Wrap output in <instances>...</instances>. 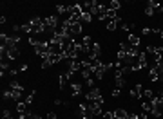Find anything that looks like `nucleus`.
Segmentation results:
<instances>
[{
	"instance_id": "obj_13",
	"label": "nucleus",
	"mask_w": 163,
	"mask_h": 119,
	"mask_svg": "<svg viewBox=\"0 0 163 119\" xmlns=\"http://www.w3.org/2000/svg\"><path fill=\"white\" fill-rule=\"evenodd\" d=\"M91 20H93V15H91V13H83V15H82L80 23H82V22H85V23H91Z\"/></svg>"
},
{
	"instance_id": "obj_7",
	"label": "nucleus",
	"mask_w": 163,
	"mask_h": 119,
	"mask_svg": "<svg viewBox=\"0 0 163 119\" xmlns=\"http://www.w3.org/2000/svg\"><path fill=\"white\" fill-rule=\"evenodd\" d=\"M122 22V18H116V20H109L107 22V31H116V27H118V23Z\"/></svg>"
},
{
	"instance_id": "obj_14",
	"label": "nucleus",
	"mask_w": 163,
	"mask_h": 119,
	"mask_svg": "<svg viewBox=\"0 0 163 119\" xmlns=\"http://www.w3.org/2000/svg\"><path fill=\"white\" fill-rule=\"evenodd\" d=\"M56 11L60 13V15H63V13H69V5H56Z\"/></svg>"
},
{
	"instance_id": "obj_20",
	"label": "nucleus",
	"mask_w": 163,
	"mask_h": 119,
	"mask_svg": "<svg viewBox=\"0 0 163 119\" xmlns=\"http://www.w3.org/2000/svg\"><path fill=\"white\" fill-rule=\"evenodd\" d=\"M145 15H147V16H152V15H154V9H150V7L147 5V9H145Z\"/></svg>"
},
{
	"instance_id": "obj_5",
	"label": "nucleus",
	"mask_w": 163,
	"mask_h": 119,
	"mask_svg": "<svg viewBox=\"0 0 163 119\" xmlns=\"http://www.w3.org/2000/svg\"><path fill=\"white\" fill-rule=\"evenodd\" d=\"M131 98H134V99L143 98V87H142V85H136V87L131 90Z\"/></svg>"
},
{
	"instance_id": "obj_17",
	"label": "nucleus",
	"mask_w": 163,
	"mask_h": 119,
	"mask_svg": "<svg viewBox=\"0 0 163 119\" xmlns=\"http://www.w3.org/2000/svg\"><path fill=\"white\" fill-rule=\"evenodd\" d=\"M82 45H87V47H91V36H83V41H82Z\"/></svg>"
},
{
	"instance_id": "obj_19",
	"label": "nucleus",
	"mask_w": 163,
	"mask_h": 119,
	"mask_svg": "<svg viewBox=\"0 0 163 119\" xmlns=\"http://www.w3.org/2000/svg\"><path fill=\"white\" fill-rule=\"evenodd\" d=\"M25 119H42V117L38 116V114H29V112H27V117Z\"/></svg>"
},
{
	"instance_id": "obj_4",
	"label": "nucleus",
	"mask_w": 163,
	"mask_h": 119,
	"mask_svg": "<svg viewBox=\"0 0 163 119\" xmlns=\"http://www.w3.org/2000/svg\"><path fill=\"white\" fill-rule=\"evenodd\" d=\"M45 25L51 27V29H56V27H58V16H56V15L47 16V18H45Z\"/></svg>"
},
{
	"instance_id": "obj_6",
	"label": "nucleus",
	"mask_w": 163,
	"mask_h": 119,
	"mask_svg": "<svg viewBox=\"0 0 163 119\" xmlns=\"http://www.w3.org/2000/svg\"><path fill=\"white\" fill-rule=\"evenodd\" d=\"M114 117L116 119H129V112H125L123 108H116L114 110Z\"/></svg>"
},
{
	"instance_id": "obj_12",
	"label": "nucleus",
	"mask_w": 163,
	"mask_h": 119,
	"mask_svg": "<svg viewBox=\"0 0 163 119\" xmlns=\"http://www.w3.org/2000/svg\"><path fill=\"white\" fill-rule=\"evenodd\" d=\"M143 98L149 99V101H152V99H154V92H152L150 88H147V90H143Z\"/></svg>"
},
{
	"instance_id": "obj_15",
	"label": "nucleus",
	"mask_w": 163,
	"mask_h": 119,
	"mask_svg": "<svg viewBox=\"0 0 163 119\" xmlns=\"http://www.w3.org/2000/svg\"><path fill=\"white\" fill-rule=\"evenodd\" d=\"M120 7V2L118 0H112V2H109V9H112V11H116Z\"/></svg>"
},
{
	"instance_id": "obj_23",
	"label": "nucleus",
	"mask_w": 163,
	"mask_h": 119,
	"mask_svg": "<svg viewBox=\"0 0 163 119\" xmlns=\"http://www.w3.org/2000/svg\"><path fill=\"white\" fill-rule=\"evenodd\" d=\"M129 119H138V116L136 114H129Z\"/></svg>"
},
{
	"instance_id": "obj_9",
	"label": "nucleus",
	"mask_w": 163,
	"mask_h": 119,
	"mask_svg": "<svg viewBox=\"0 0 163 119\" xmlns=\"http://www.w3.org/2000/svg\"><path fill=\"white\" fill-rule=\"evenodd\" d=\"M71 87H73V96H74V98L82 94V85H80V83H73Z\"/></svg>"
},
{
	"instance_id": "obj_2",
	"label": "nucleus",
	"mask_w": 163,
	"mask_h": 119,
	"mask_svg": "<svg viewBox=\"0 0 163 119\" xmlns=\"http://www.w3.org/2000/svg\"><path fill=\"white\" fill-rule=\"evenodd\" d=\"M85 98L89 99L91 103H102V105H103V98H102V94H100V88H96V87H94V88H91V90L87 92V96H85Z\"/></svg>"
},
{
	"instance_id": "obj_22",
	"label": "nucleus",
	"mask_w": 163,
	"mask_h": 119,
	"mask_svg": "<svg viewBox=\"0 0 163 119\" xmlns=\"http://www.w3.org/2000/svg\"><path fill=\"white\" fill-rule=\"evenodd\" d=\"M112 96L118 98V96H120V88H114V90H112Z\"/></svg>"
},
{
	"instance_id": "obj_21",
	"label": "nucleus",
	"mask_w": 163,
	"mask_h": 119,
	"mask_svg": "<svg viewBox=\"0 0 163 119\" xmlns=\"http://www.w3.org/2000/svg\"><path fill=\"white\" fill-rule=\"evenodd\" d=\"M47 119H56V114H55V112H49V114H47Z\"/></svg>"
},
{
	"instance_id": "obj_10",
	"label": "nucleus",
	"mask_w": 163,
	"mask_h": 119,
	"mask_svg": "<svg viewBox=\"0 0 163 119\" xmlns=\"http://www.w3.org/2000/svg\"><path fill=\"white\" fill-rule=\"evenodd\" d=\"M2 119H15V116H13V112H11V110L4 108V110H2Z\"/></svg>"
},
{
	"instance_id": "obj_18",
	"label": "nucleus",
	"mask_w": 163,
	"mask_h": 119,
	"mask_svg": "<svg viewBox=\"0 0 163 119\" xmlns=\"http://www.w3.org/2000/svg\"><path fill=\"white\" fill-rule=\"evenodd\" d=\"M85 83H87V87H91V88H94V79H93V78L85 79Z\"/></svg>"
},
{
	"instance_id": "obj_1",
	"label": "nucleus",
	"mask_w": 163,
	"mask_h": 119,
	"mask_svg": "<svg viewBox=\"0 0 163 119\" xmlns=\"http://www.w3.org/2000/svg\"><path fill=\"white\" fill-rule=\"evenodd\" d=\"M35 52L38 54V56H42V58H45L49 52H51V47H49V41H40L38 40V43L35 45Z\"/></svg>"
},
{
	"instance_id": "obj_8",
	"label": "nucleus",
	"mask_w": 163,
	"mask_h": 119,
	"mask_svg": "<svg viewBox=\"0 0 163 119\" xmlns=\"http://www.w3.org/2000/svg\"><path fill=\"white\" fill-rule=\"evenodd\" d=\"M127 41H129L132 47H140V36H136V34H129Z\"/></svg>"
},
{
	"instance_id": "obj_11",
	"label": "nucleus",
	"mask_w": 163,
	"mask_h": 119,
	"mask_svg": "<svg viewBox=\"0 0 163 119\" xmlns=\"http://www.w3.org/2000/svg\"><path fill=\"white\" fill-rule=\"evenodd\" d=\"M142 108H143V112H149V114H150V110H152V103H150V101H143Z\"/></svg>"
},
{
	"instance_id": "obj_16",
	"label": "nucleus",
	"mask_w": 163,
	"mask_h": 119,
	"mask_svg": "<svg viewBox=\"0 0 163 119\" xmlns=\"http://www.w3.org/2000/svg\"><path fill=\"white\" fill-rule=\"evenodd\" d=\"M102 119H116V117H114V112H105L102 116Z\"/></svg>"
},
{
	"instance_id": "obj_3",
	"label": "nucleus",
	"mask_w": 163,
	"mask_h": 119,
	"mask_svg": "<svg viewBox=\"0 0 163 119\" xmlns=\"http://www.w3.org/2000/svg\"><path fill=\"white\" fill-rule=\"evenodd\" d=\"M20 96H22V90H4V99H11V101H20Z\"/></svg>"
}]
</instances>
